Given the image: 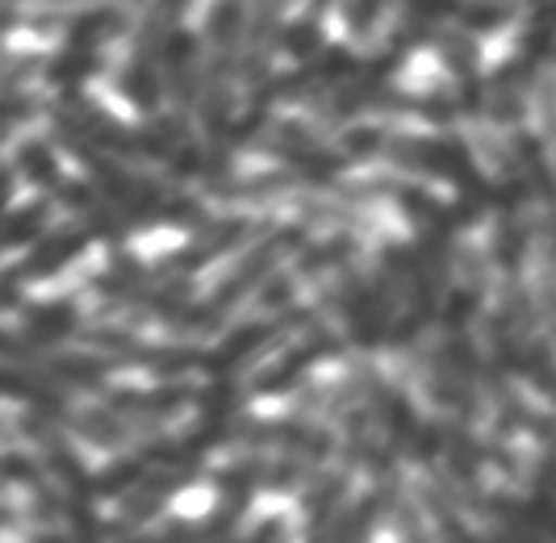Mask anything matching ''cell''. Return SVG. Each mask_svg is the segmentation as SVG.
<instances>
[{"label": "cell", "instance_id": "19", "mask_svg": "<svg viewBox=\"0 0 556 543\" xmlns=\"http://www.w3.org/2000/svg\"><path fill=\"white\" fill-rule=\"evenodd\" d=\"M377 406H381V418H386V427H390V434L397 443H415L418 422H415V414H410V406H406V397H397L393 389H381V384H377Z\"/></svg>", "mask_w": 556, "mask_h": 543}, {"label": "cell", "instance_id": "27", "mask_svg": "<svg viewBox=\"0 0 556 543\" xmlns=\"http://www.w3.org/2000/svg\"><path fill=\"white\" fill-rule=\"evenodd\" d=\"M377 9H381V0H352V4H348V22H352V29L361 34V29L372 26Z\"/></svg>", "mask_w": 556, "mask_h": 543}, {"label": "cell", "instance_id": "6", "mask_svg": "<svg viewBox=\"0 0 556 543\" xmlns=\"http://www.w3.org/2000/svg\"><path fill=\"white\" fill-rule=\"evenodd\" d=\"M331 352H334L331 334H314V339H306L302 348H293V352L280 355L268 372H260V377H255V393H280V389H289L314 359H323V355H331Z\"/></svg>", "mask_w": 556, "mask_h": 543}, {"label": "cell", "instance_id": "39", "mask_svg": "<svg viewBox=\"0 0 556 543\" xmlns=\"http://www.w3.org/2000/svg\"><path fill=\"white\" fill-rule=\"evenodd\" d=\"M0 481H4V468H0Z\"/></svg>", "mask_w": 556, "mask_h": 543}, {"label": "cell", "instance_id": "35", "mask_svg": "<svg viewBox=\"0 0 556 543\" xmlns=\"http://www.w3.org/2000/svg\"><path fill=\"white\" fill-rule=\"evenodd\" d=\"M9 26H17V17H13L9 9H0V29H9Z\"/></svg>", "mask_w": 556, "mask_h": 543}, {"label": "cell", "instance_id": "33", "mask_svg": "<svg viewBox=\"0 0 556 543\" xmlns=\"http://www.w3.org/2000/svg\"><path fill=\"white\" fill-rule=\"evenodd\" d=\"M285 298H289V280H277V285L268 289V298H264V301H268V305H277V301H285Z\"/></svg>", "mask_w": 556, "mask_h": 543}, {"label": "cell", "instance_id": "18", "mask_svg": "<svg viewBox=\"0 0 556 543\" xmlns=\"http://www.w3.org/2000/svg\"><path fill=\"white\" fill-rule=\"evenodd\" d=\"M0 393H4V397H17V402H29V406H38V409H47V414H67L59 393H51L42 380L22 377V372H4V368H0Z\"/></svg>", "mask_w": 556, "mask_h": 543}, {"label": "cell", "instance_id": "3", "mask_svg": "<svg viewBox=\"0 0 556 543\" xmlns=\"http://www.w3.org/2000/svg\"><path fill=\"white\" fill-rule=\"evenodd\" d=\"M343 305H348V323H352L356 343H364V348L381 343V334L390 326V298H386V289H372V285H364L361 276H348Z\"/></svg>", "mask_w": 556, "mask_h": 543}, {"label": "cell", "instance_id": "23", "mask_svg": "<svg viewBox=\"0 0 556 543\" xmlns=\"http://www.w3.org/2000/svg\"><path fill=\"white\" fill-rule=\"evenodd\" d=\"M22 167L34 185H59V167L47 151V142H26L22 147Z\"/></svg>", "mask_w": 556, "mask_h": 543}, {"label": "cell", "instance_id": "14", "mask_svg": "<svg viewBox=\"0 0 556 543\" xmlns=\"http://www.w3.org/2000/svg\"><path fill=\"white\" fill-rule=\"evenodd\" d=\"M155 34H160V29L151 26V34H147V42H142L139 59L126 67V80H122L126 97H130L135 105H142V109H155V101H160V80H155Z\"/></svg>", "mask_w": 556, "mask_h": 543}, {"label": "cell", "instance_id": "17", "mask_svg": "<svg viewBox=\"0 0 556 543\" xmlns=\"http://www.w3.org/2000/svg\"><path fill=\"white\" fill-rule=\"evenodd\" d=\"M381 506H386V497H381V493L364 497L356 510H348V515L334 522L331 543H372V527H377V515H381Z\"/></svg>", "mask_w": 556, "mask_h": 543}, {"label": "cell", "instance_id": "12", "mask_svg": "<svg viewBox=\"0 0 556 543\" xmlns=\"http://www.w3.org/2000/svg\"><path fill=\"white\" fill-rule=\"evenodd\" d=\"M277 151L289 163H293L298 172L314 176V180H327V176H334V172H339V160H334V155H327L323 147H314V142H309V138L302 135V130H293V126H289V130L280 135Z\"/></svg>", "mask_w": 556, "mask_h": 543}, {"label": "cell", "instance_id": "34", "mask_svg": "<svg viewBox=\"0 0 556 543\" xmlns=\"http://www.w3.org/2000/svg\"><path fill=\"white\" fill-rule=\"evenodd\" d=\"M4 201H9V172L0 167V205H4Z\"/></svg>", "mask_w": 556, "mask_h": 543}, {"label": "cell", "instance_id": "25", "mask_svg": "<svg viewBox=\"0 0 556 543\" xmlns=\"http://www.w3.org/2000/svg\"><path fill=\"white\" fill-rule=\"evenodd\" d=\"M130 543H201V527H193V522H167L160 531H151V535Z\"/></svg>", "mask_w": 556, "mask_h": 543}, {"label": "cell", "instance_id": "10", "mask_svg": "<svg viewBox=\"0 0 556 543\" xmlns=\"http://www.w3.org/2000/svg\"><path fill=\"white\" fill-rule=\"evenodd\" d=\"M273 334H277V326H273V323H251V326H243V330H235V334L226 339L218 352L205 355V368H210V372H218V377H226V372H230V368H239V364H243L248 355L260 352V348H264V343H268Z\"/></svg>", "mask_w": 556, "mask_h": 543}, {"label": "cell", "instance_id": "1", "mask_svg": "<svg viewBox=\"0 0 556 543\" xmlns=\"http://www.w3.org/2000/svg\"><path fill=\"white\" fill-rule=\"evenodd\" d=\"M63 142L76 151L84 160V167L101 180V189L110 192L113 201L126 210V214L135 217V222H197L201 210H197L193 201H185V197H172V192L155 189L151 180H139V176H130V172H122L117 163H110L101 151H92V142L67 122V117H59L55 122Z\"/></svg>", "mask_w": 556, "mask_h": 543}, {"label": "cell", "instance_id": "26", "mask_svg": "<svg viewBox=\"0 0 556 543\" xmlns=\"http://www.w3.org/2000/svg\"><path fill=\"white\" fill-rule=\"evenodd\" d=\"M29 109H34V101L22 97V92H0V138L9 135V126H13V122L29 117Z\"/></svg>", "mask_w": 556, "mask_h": 543}, {"label": "cell", "instance_id": "13", "mask_svg": "<svg viewBox=\"0 0 556 543\" xmlns=\"http://www.w3.org/2000/svg\"><path fill=\"white\" fill-rule=\"evenodd\" d=\"M193 393L185 384H172V389H155V393H113L110 409L113 414H147V418H164L176 414Z\"/></svg>", "mask_w": 556, "mask_h": 543}, {"label": "cell", "instance_id": "32", "mask_svg": "<svg viewBox=\"0 0 556 543\" xmlns=\"http://www.w3.org/2000/svg\"><path fill=\"white\" fill-rule=\"evenodd\" d=\"M348 142H352V151H372V142H377V135H372V130H361V135L348 138Z\"/></svg>", "mask_w": 556, "mask_h": 543}, {"label": "cell", "instance_id": "30", "mask_svg": "<svg viewBox=\"0 0 556 543\" xmlns=\"http://www.w3.org/2000/svg\"><path fill=\"white\" fill-rule=\"evenodd\" d=\"M243 543H285V522H280V518H268V522Z\"/></svg>", "mask_w": 556, "mask_h": 543}, {"label": "cell", "instance_id": "28", "mask_svg": "<svg viewBox=\"0 0 556 543\" xmlns=\"http://www.w3.org/2000/svg\"><path fill=\"white\" fill-rule=\"evenodd\" d=\"M352 247H348V239H339V243L331 247H323V251H314V255H306V272H318V268H327V264H334L339 255H348Z\"/></svg>", "mask_w": 556, "mask_h": 543}, {"label": "cell", "instance_id": "5", "mask_svg": "<svg viewBox=\"0 0 556 543\" xmlns=\"http://www.w3.org/2000/svg\"><path fill=\"white\" fill-rule=\"evenodd\" d=\"M197 472H201V464L197 460L172 464V468H164V472H155L151 481H142V485L126 497V506H122V522H142V518H151L160 506H164L167 497L176 493V489L189 485Z\"/></svg>", "mask_w": 556, "mask_h": 543}, {"label": "cell", "instance_id": "38", "mask_svg": "<svg viewBox=\"0 0 556 543\" xmlns=\"http://www.w3.org/2000/svg\"><path fill=\"white\" fill-rule=\"evenodd\" d=\"M38 543H63V540H38Z\"/></svg>", "mask_w": 556, "mask_h": 543}, {"label": "cell", "instance_id": "21", "mask_svg": "<svg viewBox=\"0 0 556 543\" xmlns=\"http://www.w3.org/2000/svg\"><path fill=\"white\" fill-rule=\"evenodd\" d=\"M456 17L469 29H481V34H485V29L506 26L510 0H465V4H456Z\"/></svg>", "mask_w": 556, "mask_h": 543}, {"label": "cell", "instance_id": "4", "mask_svg": "<svg viewBox=\"0 0 556 543\" xmlns=\"http://www.w3.org/2000/svg\"><path fill=\"white\" fill-rule=\"evenodd\" d=\"M298 239H302L298 230H280V235H273V239H268L264 247H255L248 260L239 264V272H235V276H226V285L218 289V298L210 301V310H214V314L230 310L235 301L248 293L251 285H260V280L268 276V268H273V264L280 260V251H289V247L298 243Z\"/></svg>", "mask_w": 556, "mask_h": 543}, {"label": "cell", "instance_id": "29", "mask_svg": "<svg viewBox=\"0 0 556 543\" xmlns=\"http://www.w3.org/2000/svg\"><path fill=\"white\" fill-rule=\"evenodd\" d=\"M314 42H318V26H314V22H306V26H298L289 34V51L293 54H309Z\"/></svg>", "mask_w": 556, "mask_h": 543}, {"label": "cell", "instance_id": "40", "mask_svg": "<svg viewBox=\"0 0 556 543\" xmlns=\"http://www.w3.org/2000/svg\"><path fill=\"white\" fill-rule=\"evenodd\" d=\"M0 247H4V239H0Z\"/></svg>", "mask_w": 556, "mask_h": 543}, {"label": "cell", "instance_id": "7", "mask_svg": "<svg viewBox=\"0 0 556 543\" xmlns=\"http://www.w3.org/2000/svg\"><path fill=\"white\" fill-rule=\"evenodd\" d=\"M84 243H88V235H84V230H59V235H51L47 243H38L34 251H29V260L17 268V276H22V280L55 276L59 268H67V264L80 255Z\"/></svg>", "mask_w": 556, "mask_h": 543}, {"label": "cell", "instance_id": "36", "mask_svg": "<svg viewBox=\"0 0 556 543\" xmlns=\"http://www.w3.org/2000/svg\"><path fill=\"white\" fill-rule=\"evenodd\" d=\"M164 9L167 13H176V9H185V0H164Z\"/></svg>", "mask_w": 556, "mask_h": 543}, {"label": "cell", "instance_id": "2", "mask_svg": "<svg viewBox=\"0 0 556 543\" xmlns=\"http://www.w3.org/2000/svg\"><path fill=\"white\" fill-rule=\"evenodd\" d=\"M0 355L26 364V368L42 372V377L72 380V384H97V380L105 377V368H110V364H97V359H84V355H51V352H42L38 343L13 339V334H4V330H0Z\"/></svg>", "mask_w": 556, "mask_h": 543}, {"label": "cell", "instance_id": "24", "mask_svg": "<svg viewBox=\"0 0 556 543\" xmlns=\"http://www.w3.org/2000/svg\"><path fill=\"white\" fill-rule=\"evenodd\" d=\"M47 222V205H26L22 214H13L4 226H0V239H4V247L13 243H26L29 235H38V226Z\"/></svg>", "mask_w": 556, "mask_h": 543}, {"label": "cell", "instance_id": "15", "mask_svg": "<svg viewBox=\"0 0 556 543\" xmlns=\"http://www.w3.org/2000/svg\"><path fill=\"white\" fill-rule=\"evenodd\" d=\"M59 197H63V201H67L72 210H80L84 222H88V226H92V230H97L101 239L117 243V239L126 235V226H122V222H117V217H113L110 210H105V205H101V201L92 197V192L84 189V185H59Z\"/></svg>", "mask_w": 556, "mask_h": 543}, {"label": "cell", "instance_id": "31", "mask_svg": "<svg viewBox=\"0 0 556 543\" xmlns=\"http://www.w3.org/2000/svg\"><path fill=\"white\" fill-rule=\"evenodd\" d=\"M17 285H22V276H17V272H4V276H0V310L17 301Z\"/></svg>", "mask_w": 556, "mask_h": 543}, {"label": "cell", "instance_id": "16", "mask_svg": "<svg viewBox=\"0 0 556 543\" xmlns=\"http://www.w3.org/2000/svg\"><path fill=\"white\" fill-rule=\"evenodd\" d=\"M72 326H76V305H72V301L34 305L26 314V330L34 343H55L63 334H72Z\"/></svg>", "mask_w": 556, "mask_h": 543}, {"label": "cell", "instance_id": "8", "mask_svg": "<svg viewBox=\"0 0 556 543\" xmlns=\"http://www.w3.org/2000/svg\"><path fill=\"white\" fill-rule=\"evenodd\" d=\"M248 235V222H218L214 230H205L193 247H185V251H176L172 260H167V272H197L205 268L214 255H223L230 247L239 243Z\"/></svg>", "mask_w": 556, "mask_h": 543}, {"label": "cell", "instance_id": "9", "mask_svg": "<svg viewBox=\"0 0 556 543\" xmlns=\"http://www.w3.org/2000/svg\"><path fill=\"white\" fill-rule=\"evenodd\" d=\"M515 167H519V176L528 180L531 197H540L544 205H553L556 210V172H553V163L544 160L540 138L515 135Z\"/></svg>", "mask_w": 556, "mask_h": 543}, {"label": "cell", "instance_id": "37", "mask_svg": "<svg viewBox=\"0 0 556 543\" xmlns=\"http://www.w3.org/2000/svg\"><path fill=\"white\" fill-rule=\"evenodd\" d=\"M0 522H9V510H4V506H0Z\"/></svg>", "mask_w": 556, "mask_h": 543}, {"label": "cell", "instance_id": "22", "mask_svg": "<svg viewBox=\"0 0 556 543\" xmlns=\"http://www.w3.org/2000/svg\"><path fill=\"white\" fill-rule=\"evenodd\" d=\"M76 427H80L92 443H105V447H113V443H122L126 439V422H117V414H80L76 418Z\"/></svg>", "mask_w": 556, "mask_h": 543}, {"label": "cell", "instance_id": "20", "mask_svg": "<svg viewBox=\"0 0 556 543\" xmlns=\"http://www.w3.org/2000/svg\"><path fill=\"white\" fill-rule=\"evenodd\" d=\"M97 67H101V54L92 51V47L72 42V47H67V51L51 63V80H55V84H76V80H84V76H92Z\"/></svg>", "mask_w": 556, "mask_h": 543}, {"label": "cell", "instance_id": "11", "mask_svg": "<svg viewBox=\"0 0 556 543\" xmlns=\"http://www.w3.org/2000/svg\"><path fill=\"white\" fill-rule=\"evenodd\" d=\"M164 67H167V80H172V92H176L180 109H189L197 97V59H193V38H189V34H172V38H167Z\"/></svg>", "mask_w": 556, "mask_h": 543}]
</instances>
